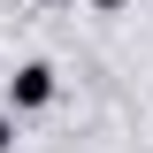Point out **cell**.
<instances>
[{
	"label": "cell",
	"mask_w": 153,
	"mask_h": 153,
	"mask_svg": "<svg viewBox=\"0 0 153 153\" xmlns=\"http://www.w3.org/2000/svg\"><path fill=\"white\" fill-rule=\"evenodd\" d=\"M8 146H16V115H0V153H8Z\"/></svg>",
	"instance_id": "7a4b0ae2"
},
{
	"label": "cell",
	"mask_w": 153,
	"mask_h": 153,
	"mask_svg": "<svg viewBox=\"0 0 153 153\" xmlns=\"http://www.w3.org/2000/svg\"><path fill=\"white\" fill-rule=\"evenodd\" d=\"M54 92H61L54 61H23V69L8 76V115H38V107H54Z\"/></svg>",
	"instance_id": "6da1fadb"
},
{
	"label": "cell",
	"mask_w": 153,
	"mask_h": 153,
	"mask_svg": "<svg viewBox=\"0 0 153 153\" xmlns=\"http://www.w3.org/2000/svg\"><path fill=\"white\" fill-rule=\"evenodd\" d=\"M92 8H130V0H92Z\"/></svg>",
	"instance_id": "3957f363"
},
{
	"label": "cell",
	"mask_w": 153,
	"mask_h": 153,
	"mask_svg": "<svg viewBox=\"0 0 153 153\" xmlns=\"http://www.w3.org/2000/svg\"><path fill=\"white\" fill-rule=\"evenodd\" d=\"M46 8H69V0H46Z\"/></svg>",
	"instance_id": "277c9868"
}]
</instances>
